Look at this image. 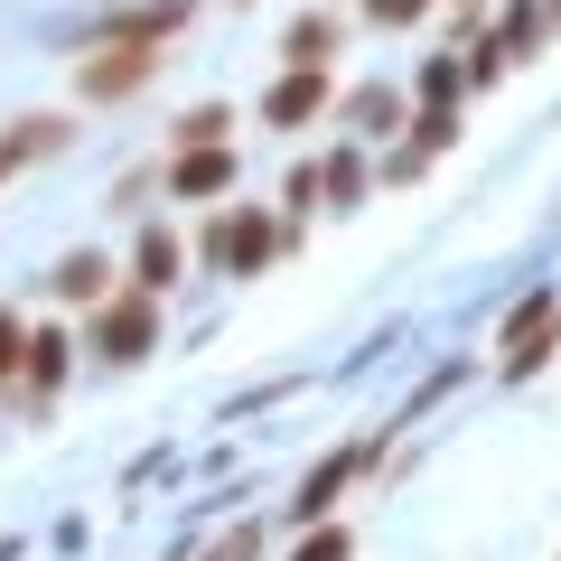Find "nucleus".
I'll return each mask as SVG.
<instances>
[{
    "instance_id": "nucleus-1",
    "label": "nucleus",
    "mask_w": 561,
    "mask_h": 561,
    "mask_svg": "<svg viewBox=\"0 0 561 561\" xmlns=\"http://www.w3.org/2000/svg\"><path fill=\"white\" fill-rule=\"evenodd\" d=\"M150 76H160V47H140V38H103L94 57H84V94H94V103L140 94Z\"/></svg>"
},
{
    "instance_id": "nucleus-9",
    "label": "nucleus",
    "mask_w": 561,
    "mask_h": 561,
    "mask_svg": "<svg viewBox=\"0 0 561 561\" xmlns=\"http://www.w3.org/2000/svg\"><path fill=\"white\" fill-rule=\"evenodd\" d=\"M103 290H113V262L103 253H66L57 262V300H103Z\"/></svg>"
},
{
    "instance_id": "nucleus-14",
    "label": "nucleus",
    "mask_w": 561,
    "mask_h": 561,
    "mask_svg": "<svg viewBox=\"0 0 561 561\" xmlns=\"http://www.w3.org/2000/svg\"><path fill=\"white\" fill-rule=\"evenodd\" d=\"M449 140H459V113H449V103H431V113H421V140H412V150L431 160V150H449Z\"/></svg>"
},
{
    "instance_id": "nucleus-16",
    "label": "nucleus",
    "mask_w": 561,
    "mask_h": 561,
    "mask_svg": "<svg viewBox=\"0 0 561 561\" xmlns=\"http://www.w3.org/2000/svg\"><path fill=\"white\" fill-rule=\"evenodd\" d=\"M421 94H431V103L459 94V57H431V66H421Z\"/></svg>"
},
{
    "instance_id": "nucleus-5",
    "label": "nucleus",
    "mask_w": 561,
    "mask_h": 561,
    "mask_svg": "<svg viewBox=\"0 0 561 561\" xmlns=\"http://www.w3.org/2000/svg\"><path fill=\"white\" fill-rule=\"evenodd\" d=\"M225 187H234V150L225 140H206V150H187L169 169V197H225Z\"/></svg>"
},
{
    "instance_id": "nucleus-10",
    "label": "nucleus",
    "mask_w": 561,
    "mask_h": 561,
    "mask_svg": "<svg viewBox=\"0 0 561 561\" xmlns=\"http://www.w3.org/2000/svg\"><path fill=\"white\" fill-rule=\"evenodd\" d=\"M57 140H66V122H20V131L0 140V179H10V169H20V160H47Z\"/></svg>"
},
{
    "instance_id": "nucleus-4",
    "label": "nucleus",
    "mask_w": 561,
    "mask_h": 561,
    "mask_svg": "<svg viewBox=\"0 0 561 561\" xmlns=\"http://www.w3.org/2000/svg\"><path fill=\"white\" fill-rule=\"evenodd\" d=\"M552 337H561V300H524L515 328H505V375H534L552 356Z\"/></svg>"
},
{
    "instance_id": "nucleus-2",
    "label": "nucleus",
    "mask_w": 561,
    "mask_h": 561,
    "mask_svg": "<svg viewBox=\"0 0 561 561\" xmlns=\"http://www.w3.org/2000/svg\"><path fill=\"white\" fill-rule=\"evenodd\" d=\"M150 328H160V300H150V290H131V300H113V309L94 319V356H113V365L150 356Z\"/></svg>"
},
{
    "instance_id": "nucleus-18",
    "label": "nucleus",
    "mask_w": 561,
    "mask_h": 561,
    "mask_svg": "<svg viewBox=\"0 0 561 561\" xmlns=\"http://www.w3.org/2000/svg\"><path fill=\"white\" fill-rule=\"evenodd\" d=\"M365 10H375L383 28H402V20H421V10H431V0H365Z\"/></svg>"
},
{
    "instance_id": "nucleus-7",
    "label": "nucleus",
    "mask_w": 561,
    "mask_h": 561,
    "mask_svg": "<svg viewBox=\"0 0 561 561\" xmlns=\"http://www.w3.org/2000/svg\"><path fill=\"white\" fill-rule=\"evenodd\" d=\"M179 262H187V253H179V234H169V225H150V234H140V253H131V272H140L131 290H150V300H160L169 280H179Z\"/></svg>"
},
{
    "instance_id": "nucleus-17",
    "label": "nucleus",
    "mask_w": 561,
    "mask_h": 561,
    "mask_svg": "<svg viewBox=\"0 0 561 561\" xmlns=\"http://www.w3.org/2000/svg\"><path fill=\"white\" fill-rule=\"evenodd\" d=\"M300 561H346V534H337V524H328V534H309V542H300Z\"/></svg>"
},
{
    "instance_id": "nucleus-15",
    "label": "nucleus",
    "mask_w": 561,
    "mask_h": 561,
    "mask_svg": "<svg viewBox=\"0 0 561 561\" xmlns=\"http://www.w3.org/2000/svg\"><path fill=\"white\" fill-rule=\"evenodd\" d=\"M179 140H187V150H206V140H225V103H197V113L179 122Z\"/></svg>"
},
{
    "instance_id": "nucleus-13",
    "label": "nucleus",
    "mask_w": 561,
    "mask_h": 561,
    "mask_svg": "<svg viewBox=\"0 0 561 561\" xmlns=\"http://www.w3.org/2000/svg\"><path fill=\"white\" fill-rule=\"evenodd\" d=\"M20 365H28V328H20V309H0V393L20 383Z\"/></svg>"
},
{
    "instance_id": "nucleus-11",
    "label": "nucleus",
    "mask_w": 561,
    "mask_h": 561,
    "mask_svg": "<svg viewBox=\"0 0 561 561\" xmlns=\"http://www.w3.org/2000/svg\"><path fill=\"white\" fill-rule=\"evenodd\" d=\"M356 478V449H346V459H328V468H309V486H300V515L319 524V505H337V486Z\"/></svg>"
},
{
    "instance_id": "nucleus-3",
    "label": "nucleus",
    "mask_w": 561,
    "mask_h": 561,
    "mask_svg": "<svg viewBox=\"0 0 561 561\" xmlns=\"http://www.w3.org/2000/svg\"><path fill=\"white\" fill-rule=\"evenodd\" d=\"M319 103H328V66H290V76L262 94V122H272V131H300V122H319Z\"/></svg>"
},
{
    "instance_id": "nucleus-6",
    "label": "nucleus",
    "mask_w": 561,
    "mask_h": 561,
    "mask_svg": "<svg viewBox=\"0 0 561 561\" xmlns=\"http://www.w3.org/2000/svg\"><path fill=\"white\" fill-rule=\"evenodd\" d=\"M272 243H280V225H272V216H234V225L216 234V253L234 262V272H262V262H272Z\"/></svg>"
},
{
    "instance_id": "nucleus-12",
    "label": "nucleus",
    "mask_w": 561,
    "mask_h": 561,
    "mask_svg": "<svg viewBox=\"0 0 561 561\" xmlns=\"http://www.w3.org/2000/svg\"><path fill=\"white\" fill-rule=\"evenodd\" d=\"M337 57V20H319V10H309L300 28H290V66H328Z\"/></svg>"
},
{
    "instance_id": "nucleus-8",
    "label": "nucleus",
    "mask_w": 561,
    "mask_h": 561,
    "mask_svg": "<svg viewBox=\"0 0 561 561\" xmlns=\"http://www.w3.org/2000/svg\"><path fill=\"white\" fill-rule=\"evenodd\" d=\"M66 365H76V346H66L57 328H28V365H20V375H28V393H57V383H66Z\"/></svg>"
}]
</instances>
